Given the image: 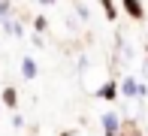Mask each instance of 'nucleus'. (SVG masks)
Instances as JSON below:
<instances>
[{
	"instance_id": "4468645a",
	"label": "nucleus",
	"mask_w": 148,
	"mask_h": 136,
	"mask_svg": "<svg viewBox=\"0 0 148 136\" xmlns=\"http://www.w3.org/2000/svg\"><path fill=\"white\" fill-rule=\"evenodd\" d=\"M145 76H148V60H145Z\"/></svg>"
},
{
	"instance_id": "0eeeda50",
	"label": "nucleus",
	"mask_w": 148,
	"mask_h": 136,
	"mask_svg": "<svg viewBox=\"0 0 148 136\" xmlns=\"http://www.w3.org/2000/svg\"><path fill=\"white\" fill-rule=\"evenodd\" d=\"M100 3H103V12H106V18H109V21H115V18H118V9H115V3H112V0H100Z\"/></svg>"
},
{
	"instance_id": "423d86ee",
	"label": "nucleus",
	"mask_w": 148,
	"mask_h": 136,
	"mask_svg": "<svg viewBox=\"0 0 148 136\" xmlns=\"http://www.w3.org/2000/svg\"><path fill=\"white\" fill-rule=\"evenodd\" d=\"M0 100H3V106L15 109V106H18V91H15L12 85H6V88H3V94H0Z\"/></svg>"
},
{
	"instance_id": "6e6552de",
	"label": "nucleus",
	"mask_w": 148,
	"mask_h": 136,
	"mask_svg": "<svg viewBox=\"0 0 148 136\" xmlns=\"http://www.w3.org/2000/svg\"><path fill=\"white\" fill-rule=\"evenodd\" d=\"M9 15H12V6H9V0H0V24H3Z\"/></svg>"
},
{
	"instance_id": "f8f14e48",
	"label": "nucleus",
	"mask_w": 148,
	"mask_h": 136,
	"mask_svg": "<svg viewBox=\"0 0 148 136\" xmlns=\"http://www.w3.org/2000/svg\"><path fill=\"white\" fill-rule=\"evenodd\" d=\"M39 3H42V6H51V3H58V0H39Z\"/></svg>"
},
{
	"instance_id": "20e7f679",
	"label": "nucleus",
	"mask_w": 148,
	"mask_h": 136,
	"mask_svg": "<svg viewBox=\"0 0 148 136\" xmlns=\"http://www.w3.org/2000/svg\"><path fill=\"white\" fill-rule=\"evenodd\" d=\"M97 97H100V100H115V97H118V82L109 79L106 85H100V88H97Z\"/></svg>"
},
{
	"instance_id": "39448f33",
	"label": "nucleus",
	"mask_w": 148,
	"mask_h": 136,
	"mask_svg": "<svg viewBox=\"0 0 148 136\" xmlns=\"http://www.w3.org/2000/svg\"><path fill=\"white\" fill-rule=\"evenodd\" d=\"M36 73H39L36 60H33L30 54H24V58H21V76H24V79H36Z\"/></svg>"
},
{
	"instance_id": "7ed1b4c3",
	"label": "nucleus",
	"mask_w": 148,
	"mask_h": 136,
	"mask_svg": "<svg viewBox=\"0 0 148 136\" xmlns=\"http://www.w3.org/2000/svg\"><path fill=\"white\" fill-rule=\"evenodd\" d=\"M124 97H130V100H136L139 97V82L133 79V76H127V79H121V88H118Z\"/></svg>"
},
{
	"instance_id": "ddd939ff",
	"label": "nucleus",
	"mask_w": 148,
	"mask_h": 136,
	"mask_svg": "<svg viewBox=\"0 0 148 136\" xmlns=\"http://www.w3.org/2000/svg\"><path fill=\"white\" fill-rule=\"evenodd\" d=\"M60 136H73V133H70V130H64V133H60Z\"/></svg>"
},
{
	"instance_id": "1a4fd4ad",
	"label": "nucleus",
	"mask_w": 148,
	"mask_h": 136,
	"mask_svg": "<svg viewBox=\"0 0 148 136\" xmlns=\"http://www.w3.org/2000/svg\"><path fill=\"white\" fill-rule=\"evenodd\" d=\"M33 27H36V33H42V30H49V21H45L42 15H36L33 18Z\"/></svg>"
},
{
	"instance_id": "9b49d317",
	"label": "nucleus",
	"mask_w": 148,
	"mask_h": 136,
	"mask_svg": "<svg viewBox=\"0 0 148 136\" xmlns=\"http://www.w3.org/2000/svg\"><path fill=\"white\" fill-rule=\"evenodd\" d=\"M76 12H79V18H88V9H85L82 3H76Z\"/></svg>"
},
{
	"instance_id": "f257e3e1",
	"label": "nucleus",
	"mask_w": 148,
	"mask_h": 136,
	"mask_svg": "<svg viewBox=\"0 0 148 136\" xmlns=\"http://www.w3.org/2000/svg\"><path fill=\"white\" fill-rule=\"evenodd\" d=\"M100 124H103V133L106 136H121V118H118L115 112H103Z\"/></svg>"
},
{
	"instance_id": "9d476101",
	"label": "nucleus",
	"mask_w": 148,
	"mask_h": 136,
	"mask_svg": "<svg viewBox=\"0 0 148 136\" xmlns=\"http://www.w3.org/2000/svg\"><path fill=\"white\" fill-rule=\"evenodd\" d=\"M12 127H15V130H21V127H24V118H21V115H12Z\"/></svg>"
},
{
	"instance_id": "2eb2a0df",
	"label": "nucleus",
	"mask_w": 148,
	"mask_h": 136,
	"mask_svg": "<svg viewBox=\"0 0 148 136\" xmlns=\"http://www.w3.org/2000/svg\"><path fill=\"white\" fill-rule=\"evenodd\" d=\"M145 58H148V45H145Z\"/></svg>"
},
{
	"instance_id": "f03ea898",
	"label": "nucleus",
	"mask_w": 148,
	"mask_h": 136,
	"mask_svg": "<svg viewBox=\"0 0 148 136\" xmlns=\"http://www.w3.org/2000/svg\"><path fill=\"white\" fill-rule=\"evenodd\" d=\"M121 6H124V12L130 18H136V21H142L145 18V6L139 3V0H121Z\"/></svg>"
}]
</instances>
